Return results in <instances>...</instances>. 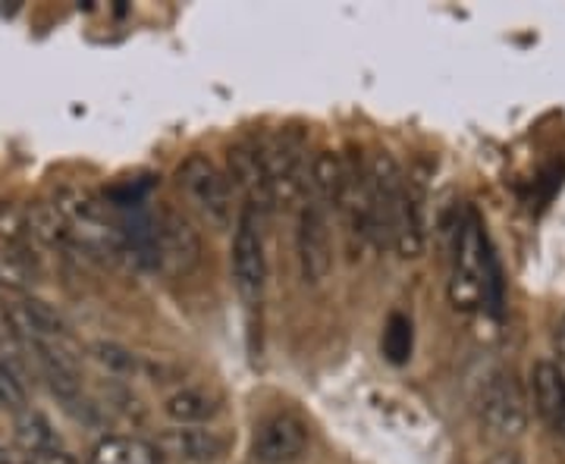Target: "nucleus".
Masks as SVG:
<instances>
[{"instance_id": "11", "label": "nucleus", "mask_w": 565, "mask_h": 464, "mask_svg": "<svg viewBox=\"0 0 565 464\" xmlns=\"http://www.w3.org/2000/svg\"><path fill=\"white\" fill-rule=\"evenodd\" d=\"M531 392L534 408L546 430L565 443V374L559 364L537 362L531 367Z\"/></svg>"}, {"instance_id": "14", "label": "nucleus", "mask_w": 565, "mask_h": 464, "mask_svg": "<svg viewBox=\"0 0 565 464\" xmlns=\"http://www.w3.org/2000/svg\"><path fill=\"white\" fill-rule=\"evenodd\" d=\"M25 217H29V236L39 239L44 245H66L73 239V229L70 223L57 211V204L35 202L25 207Z\"/></svg>"}, {"instance_id": "10", "label": "nucleus", "mask_w": 565, "mask_h": 464, "mask_svg": "<svg viewBox=\"0 0 565 464\" xmlns=\"http://www.w3.org/2000/svg\"><path fill=\"white\" fill-rule=\"evenodd\" d=\"M158 449H161V455H170L177 462L214 464L230 452V440L207 427H173V430L161 433Z\"/></svg>"}, {"instance_id": "9", "label": "nucleus", "mask_w": 565, "mask_h": 464, "mask_svg": "<svg viewBox=\"0 0 565 464\" xmlns=\"http://www.w3.org/2000/svg\"><path fill=\"white\" fill-rule=\"evenodd\" d=\"M226 176H230V185H233V192L239 188L245 195V207H252V211H270L274 207V195H270V182H267V173H264V163H262V151H258V144L245 142L236 144V148H230V158H226Z\"/></svg>"}, {"instance_id": "2", "label": "nucleus", "mask_w": 565, "mask_h": 464, "mask_svg": "<svg viewBox=\"0 0 565 464\" xmlns=\"http://www.w3.org/2000/svg\"><path fill=\"white\" fill-rule=\"evenodd\" d=\"M151 267L163 273L185 277L202 263V236L185 214L173 207L151 211Z\"/></svg>"}, {"instance_id": "21", "label": "nucleus", "mask_w": 565, "mask_h": 464, "mask_svg": "<svg viewBox=\"0 0 565 464\" xmlns=\"http://www.w3.org/2000/svg\"><path fill=\"white\" fill-rule=\"evenodd\" d=\"M490 464H522V462H519V458H512V455H497Z\"/></svg>"}, {"instance_id": "12", "label": "nucleus", "mask_w": 565, "mask_h": 464, "mask_svg": "<svg viewBox=\"0 0 565 464\" xmlns=\"http://www.w3.org/2000/svg\"><path fill=\"white\" fill-rule=\"evenodd\" d=\"M163 455L158 443L139 436H104L92 449V464H161Z\"/></svg>"}, {"instance_id": "7", "label": "nucleus", "mask_w": 565, "mask_h": 464, "mask_svg": "<svg viewBox=\"0 0 565 464\" xmlns=\"http://www.w3.org/2000/svg\"><path fill=\"white\" fill-rule=\"evenodd\" d=\"M308 449V424L296 411H274L252 436V455L258 464H292Z\"/></svg>"}, {"instance_id": "4", "label": "nucleus", "mask_w": 565, "mask_h": 464, "mask_svg": "<svg viewBox=\"0 0 565 464\" xmlns=\"http://www.w3.org/2000/svg\"><path fill=\"white\" fill-rule=\"evenodd\" d=\"M478 418H481V427L487 433H493L500 440H515L525 433V396L515 384L512 370L497 367L487 374L484 384L478 389Z\"/></svg>"}, {"instance_id": "3", "label": "nucleus", "mask_w": 565, "mask_h": 464, "mask_svg": "<svg viewBox=\"0 0 565 464\" xmlns=\"http://www.w3.org/2000/svg\"><path fill=\"white\" fill-rule=\"evenodd\" d=\"M230 267L236 292L248 307L262 304L264 283H267V258H264L262 214L243 207L233 229V248H230Z\"/></svg>"}, {"instance_id": "5", "label": "nucleus", "mask_w": 565, "mask_h": 464, "mask_svg": "<svg viewBox=\"0 0 565 464\" xmlns=\"http://www.w3.org/2000/svg\"><path fill=\"white\" fill-rule=\"evenodd\" d=\"M177 182L207 220L217 226H226L233 220V185H230V176L211 158L189 154L177 170Z\"/></svg>"}, {"instance_id": "13", "label": "nucleus", "mask_w": 565, "mask_h": 464, "mask_svg": "<svg viewBox=\"0 0 565 464\" xmlns=\"http://www.w3.org/2000/svg\"><path fill=\"white\" fill-rule=\"evenodd\" d=\"M163 411H167V418L177 427H202L217 418L221 402H217L211 392L192 389V386H189V389L173 392V396L167 399V404H163Z\"/></svg>"}, {"instance_id": "6", "label": "nucleus", "mask_w": 565, "mask_h": 464, "mask_svg": "<svg viewBox=\"0 0 565 464\" xmlns=\"http://www.w3.org/2000/svg\"><path fill=\"white\" fill-rule=\"evenodd\" d=\"M264 173L270 182L274 204H292L308 192V163L302 158V144L286 136H274L258 142Z\"/></svg>"}, {"instance_id": "17", "label": "nucleus", "mask_w": 565, "mask_h": 464, "mask_svg": "<svg viewBox=\"0 0 565 464\" xmlns=\"http://www.w3.org/2000/svg\"><path fill=\"white\" fill-rule=\"evenodd\" d=\"M0 236L7 242H25L29 239V217L25 207L13 202H0Z\"/></svg>"}, {"instance_id": "18", "label": "nucleus", "mask_w": 565, "mask_h": 464, "mask_svg": "<svg viewBox=\"0 0 565 464\" xmlns=\"http://www.w3.org/2000/svg\"><path fill=\"white\" fill-rule=\"evenodd\" d=\"M0 404L10 408V411H17V414L25 411V386L13 374L10 364H0Z\"/></svg>"}, {"instance_id": "1", "label": "nucleus", "mask_w": 565, "mask_h": 464, "mask_svg": "<svg viewBox=\"0 0 565 464\" xmlns=\"http://www.w3.org/2000/svg\"><path fill=\"white\" fill-rule=\"evenodd\" d=\"M449 302L456 311H465V314H475V311L500 314V304H503L500 267H497V258L490 251L484 223H481L475 207H465L462 217L456 223Z\"/></svg>"}, {"instance_id": "15", "label": "nucleus", "mask_w": 565, "mask_h": 464, "mask_svg": "<svg viewBox=\"0 0 565 464\" xmlns=\"http://www.w3.org/2000/svg\"><path fill=\"white\" fill-rule=\"evenodd\" d=\"M17 443L25 452V458L29 455H41V452H54V449H61L57 445V433H54V427L51 421L39 414V411H22L20 418H17Z\"/></svg>"}, {"instance_id": "16", "label": "nucleus", "mask_w": 565, "mask_h": 464, "mask_svg": "<svg viewBox=\"0 0 565 464\" xmlns=\"http://www.w3.org/2000/svg\"><path fill=\"white\" fill-rule=\"evenodd\" d=\"M384 355L393 364H405L412 355V323L403 314H393L384 330Z\"/></svg>"}, {"instance_id": "8", "label": "nucleus", "mask_w": 565, "mask_h": 464, "mask_svg": "<svg viewBox=\"0 0 565 464\" xmlns=\"http://www.w3.org/2000/svg\"><path fill=\"white\" fill-rule=\"evenodd\" d=\"M299 263L305 283L318 285L333 270V236H330V214L318 202H305L299 214Z\"/></svg>"}, {"instance_id": "19", "label": "nucleus", "mask_w": 565, "mask_h": 464, "mask_svg": "<svg viewBox=\"0 0 565 464\" xmlns=\"http://www.w3.org/2000/svg\"><path fill=\"white\" fill-rule=\"evenodd\" d=\"M29 464H79L70 452L54 449V452H41V455H29Z\"/></svg>"}, {"instance_id": "20", "label": "nucleus", "mask_w": 565, "mask_h": 464, "mask_svg": "<svg viewBox=\"0 0 565 464\" xmlns=\"http://www.w3.org/2000/svg\"><path fill=\"white\" fill-rule=\"evenodd\" d=\"M556 348H559V362H563V374H565V321L559 323V333H556Z\"/></svg>"}]
</instances>
